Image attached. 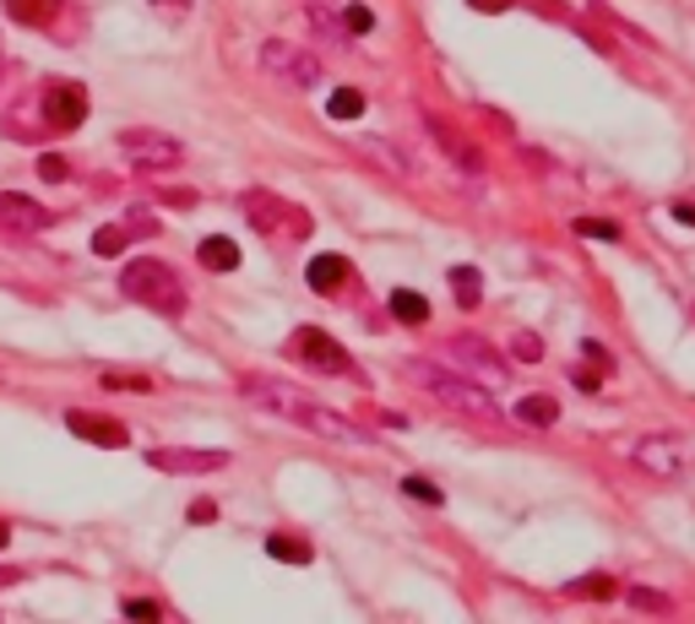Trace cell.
Returning <instances> with one entry per match:
<instances>
[{
    "label": "cell",
    "mask_w": 695,
    "mask_h": 624,
    "mask_svg": "<svg viewBox=\"0 0 695 624\" xmlns=\"http://www.w3.org/2000/svg\"><path fill=\"white\" fill-rule=\"evenodd\" d=\"M87 120V87L82 82H50L44 87V125L50 130H76Z\"/></svg>",
    "instance_id": "obj_10"
},
{
    "label": "cell",
    "mask_w": 695,
    "mask_h": 624,
    "mask_svg": "<svg viewBox=\"0 0 695 624\" xmlns=\"http://www.w3.org/2000/svg\"><path fill=\"white\" fill-rule=\"evenodd\" d=\"M424 125H430V136L441 141V152L456 163V169H467V174H478V169H484V152H478V147H473V141H467V136H462L451 120H441V115H430V109H424Z\"/></svg>",
    "instance_id": "obj_11"
},
{
    "label": "cell",
    "mask_w": 695,
    "mask_h": 624,
    "mask_svg": "<svg viewBox=\"0 0 695 624\" xmlns=\"http://www.w3.org/2000/svg\"><path fill=\"white\" fill-rule=\"evenodd\" d=\"M120 288H126V299L147 305V310L186 315V283H180V272H175V266H164V261H152V255L130 261L126 272H120Z\"/></svg>",
    "instance_id": "obj_3"
},
{
    "label": "cell",
    "mask_w": 695,
    "mask_h": 624,
    "mask_svg": "<svg viewBox=\"0 0 695 624\" xmlns=\"http://www.w3.org/2000/svg\"><path fill=\"white\" fill-rule=\"evenodd\" d=\"M451 294H456V305H462V310H473V305H478V294H484L478 272H473V266H451Z\"/></svg>",
    "instance_id": "obj_21"
},
{
    "label": "cell",
    "mask_w": 695,
    "mask_h": 624,
    "mask_svg": "<svg viewBox=\"0 0 695 624\" xmlns=\"http://www.w3.org/2000/svg\"><path fill=\"white\" fill-rule=\"evenodd\" d=\"M212 516H218L212 499H196V505H190V521H212Z\"/></svg>",
    "instance_id": "obj_32"
},
{
    "label": "cell",
    "mask_w": 695,
    "mask_h": 624,
    "mask_svg": "<svg viewBox=\"0 0 695 624\" xmlns=\"http://www.w3.org/2000/svg\"><path fill=\"white\" fill-rule=\"evenodd\" d=\"M266 554L283 564H310L316 560V549H310V538H294V532H272L266 538Z\"/></svg>",
    "instance_id": "obj_17"
},
{
    "label": "cell",
    "mask_w": 695,
    "mask_h": 624,
    "mask_svg": "<svg viewBox=\"0 0 695 624\" xmlns=\"http://www.w3.org/2000/svg\"><path fill=\"white\" fill-rule=\"evenodd\" d=\"M576 234H581V240H609V245L620 240V229H614V223H598V218H581Z\"/></svg>",
    "instance_id": "obj_27"
},
{
    "label": "cell",
    "mask_w": 695,
    "mask_h": 624,
    "mask_svg": "<svg viewBox=\"0 0 695 624\" xmlns=\"http://www.w3.org/2000/svg\"><path fill=\"white\" fill-rule=\"evenodd\" d=\"M147 462L158 467V473H223L229 467V451H212V445H158V451H147Z\"/></svg>",
    "instance_id": "obj_7"
},
{
    "label": "cell",
    "mask_w": 695,
    "mask_h": 624,
    "mask_svg": "<svg viewBox=\"0 0 695 624\" xmlns=\"http://www.w3.org/2000/svg\"><path fill=\"white\" fill-rule=\"evenodd\" d=\"M408 380H413L419 391H430L435 402H445L451 413H462V419L501 424V408H495V396H489L478 380H462V374L441 370V364H430V359H408Z\"/></svg>",
    "instance_id": "obj_2"
},
{
    "label": "cell",
    "mask_w": 695,
    "mask_h": 624,
    "mask_svg": "<svg viewBox=\"0 0 695 624\" xmlns=\"http://www.w3.org/2000/svg\"><path fill=\"white\" fill-rule=\"evenodd\" d=\"M288 353H294L305 370H316V374H348V370H354L348 348H343V342H331L320 326H299V331L288 337Z\"/></svg>",
    "instance_id": "obj_6"
},
{
    "label": "cell",
    "mask_w": 695,
    "mask_h": 624,
    "mask_svg": "<svg viewBox=\"0 0 695 624\" xmlns=\"http://www.w3.org/2000/svg\"><path fill=\"white\" fill-rule=\"evenodd\" d=\"M391 315H397L402 326H424V320H430V305H424V294L397 288V294H391Z\"/></svg>",
    "instance_id": "obj_20"
},
{
    "label": "cell",
    "mask_w": 695,
    "mask_h": 624,
    "mask_svg": "<svg viewBox=\"0 0 695 624\" xmlns=\"http://www.w3.org/2000/svg\"><path fill=\"white\" fill-rule=\"evenodd\" d=\"M337 17H343V33H370V28H376V11H370L365 0H348Z\"/></svg>",
    "instance_id": "obj_24"
},
{
    "label": "cell",
    "mask_w": 695,
    "mask_h": 624,
    "mask_svg": "<svg viewBox=\"0 0 695 624\" xmlns=\"http://www.w3.org/2000/svg\"><path fill=\"white\" fill-rule=\"evenodd\" d=\"M451 353H456V359H467L462 370L473 374V380H478V370H484V380H501V374H506L501 353H495L484 337H451Z\"/></svg>",
    "instance_id": "obj_13"
},
{
    "label": "cell",
    "mask_w": 695,
    "mask_h": 624,
    "mask_svg": "<svg viewBox=\"0 0 695 624\" xmlns=\"http://www.w3.org/2000/svg\"><path fill=\"white\" fill-rule=\"evenodd\" d=\"M164 201H169V207H196V195H190V190H164Z\"/></svg>",
    "instance_id": "obj_33"
},
{
    "label": "cell",
    "mask_w": 695,
    "mask_h": 624,
    "mask_svg": "<svg viewBox=\"0 0 695 624\" xmlns=\"http://www.w3.org/2000/svg\"><path fill=\"white\" fill-rule=\"evenodd\" d=\"M516 419H522V424H533V430H555L560 402H555V396H522V402H516Z\"/></svg>",
    "instance_id": "obj_18"
},
{
    "label": "cell",
    "mask_w": 695,
    "mask_h": 624,
    "mask_svg": "<svg viewBox=\"0 0 695 624\" xmlns=\"http://www.w3.org/2000/svg\"><path fill=\"white\" fill-rule=\"evenodd\" d=\"M65 430L71 435H82V440H93V445H126V424L120 419H104V413H71L65 419Z\"/></svg>",
    "instance_id": "obj_14"
},
{
    "label": "cell",
    "mask_w": 695,
    "mask_h": 624,
    "mask_svg": "<svg viewBox=\"0 0 695 624\" xmlns=\"http://www.w3.org/2000/svg\"><path fill=\"white\" fill-rule=\"evenodd\" d=\"M326 115H331V120H359V115H365V93H359V87H337L331 104H326Z\"/></svg>",
    "instance_id": "obj_23"
},
{
    "label": "cell",
    "mask_w": 695,
    "mask_h": 624,
    "mask_svg": "<svg viewBox=\"0 0 695 624\" xmlns=\"http://www.w3.org/2000/svg\"><path fill=\"white\" fill-rule=\"evenodd\" d=\"M510 353H516V359H527V364H533V359H538V353H544V342H538V337H533V331H516V342H510Z\"/></svg>",
    "instance_id": "obj_29"
},
{
    "label": "cell",
    "mask_w": 695,
    "mask_h": 624,
    "mask_svg": "<svg viewBox=\"0 0 695 624\" xmlns=\"http://www.w3.org/2000/svg\"><path fill=\"white\" fill-rule=\"evenodd\" d=\"M120 147H126V158L136 169H175L186 158V147L175 136H164V130H120Z\"/></svg>",
    "instance_id": "obj_8"
},
{
    "label": "cell",
    "mask_w": 695,
    "mask_h": 624,
    "mask_svg": "<svg viewBox=\"0 0 695 624\" xmlns=\"http://www.w3.org/2000/svg\"><path fill=\"white\" fill-rule=\"evenodd\" d=\"M402 495L419 499V505H445L441 484H430V478H402Z\"/></svg>",
    "instance_id": "obj_25"
},
{
    "label": "cell",
    "mask_w": 695,
    "mask_h": 624,
    "mask_svg": "<svg viewBox=\"0 0 695 624\" xmlns=\"http://www.w3.org/2000/svg\"><path fill=\"white\" fill-rule=\"evenodd\" d=\"M261 65L272 71V76H283V82H294V87H316L320 82V61L310 50H299V44H266L261 50Z\"/></svg>",
    "instance_id": "obj_9"
},
{
    "label": "cell",
    "mask_w": 695,
    "mask_h": 624,
    "mask_svg": "<svg viewBox=\"0 0 695 624\" xmlns=\"http://www.w3.org/2000/svg\"><path fill=\"white\" fill-rule=\"evenodd\" d=\"M126 614L130 620H164V609H158V603H152V597H126Z\"/></svg>",
    "instance_id": "obj_28"
},
{
    "label": "cell",
    "mask_w": 695,
    "mask_h": 624,
    "mask_svg": "<svg viewBox=\"0 0 695 624\" xmlns=\"http://www.w3.org/2000/svg\"><path fill=\"white\" fill-rule=\"evenodd\" d=\"M152 6H158V11H169V17H180V11H186L190 0H152Z\"/></svg>",
    "instance_id": "obj_36"
},
{
    "label": "cell",
    "mask_w": 695,
    "mask_h": 624,
    "mask_svg": "<svg viewBox=\"0 0 695 624\" xmlns=\"http://www.w3.org/2000/svg\"><path fill=\"white\" fill-rule=\"evenodd\" d=\"M39 180H50V186L65 180V158H61V152H44V158H39Z\"/></svg>",
    "instance_id": "obj_31"
},
{
    "label": "cell",
    "mask_w": 695,
    "mask_h": 624,
    "mask_svg": "<svg viewBox=\"0 0 695 624\" xmlns=\"http://www.w3.org/2000/svg\"><path fill=\"white\" fill-rule=\"evenodd\" d=\"M305 277H310L316 294H343V288L354 283V266H348V255H316Z\"/></svg>",
    "instance_id": "obj_15"
},
{
    "label": "cell",
    "mask_w": 695,
    "mask_h": 624,
    "mask_svg": "<svg viewBox=\"0 0 695 624\" xmlns=\"http://www.w3.org/2000/svg\"><path fill=\"white\" fill-rule=\"evenodd\" d=\"M6 11H11V22H22V28H55L65 0H6Z\"/></svg>",
    "instance_id": "obj_16"
},
{
    "label": "cell",
    "mask_w": 695,
    "mask_h": 624,
    "mask_svg": "<svg viewBox=\"0 0 695 624\" xmlns=\"http://www.w3.org/2000/svg\"><path fill=\"white\" fill-rule=\"evenodd\" d=\"M674 218H680V223H691V229H695V201H674Z\"/></svg>",
    "instance_id": "obj_34"
},
{
    "label": "cell",
    "mask_w": 695,
    "mask_h": 624,
    "mask_svg": "<svg viewBox=\"0 0 695 624\" xmlns=\"http://www.w3.org/2000/svg\"><path fill=\"white\" fill-rule=\"evenodd\" d=\"M473 11H506V6H516V0H467Z\"/></svg>",
    "instance_id": "obj_35"
},
{
    "label": "cell",
    "mask_w": 695,
    "mask_h": 624,
    "mask_svg": "<svg viewBox=\"0 0 695 624\" xmlns=\"http://www.w3.org/2000/svg\"><path fill=\"white\" fill-rule=\"evenodd\" d=\"M240 212L251 218L255 234H272V240H305V234L316 229L310 212L294 207V201H283L277 190H245V195H240Z\"/></svg>",
    "instance_id": "obj_4"
},
{
    "label": "cell",
    "mask_w": 695,
    "mask_h": 624,
    "mask_svg": "<svg viewBox=\"0 0 695 624\" xmlns=\"http://www.w3.org/2000/svg\"><path fill=\"white\" fill-rule=\"evenodd\" d=\"M566 592H570V597H620V581H614V575H603V570H592V575L570 581Z\"/></svg>",
    "instance_id": "obj_22"
},
{
    "label": "cell",
    "mask_w": 695,
    "mask_h": 624,
    "mask_svg": "<svg viewBox=\"0 0 695 624\" xmlns=\"http://www.w3.org/2000/svg\"><path fill=\"white\" fill-rule=\"evenodd\" d=\"M201 266L207 272H234L240 266V245L234 240H201Z\"/></svg>",
    "instance_id": "obj_19"
},
{
    "label": "cell",
    "mask_w": 695,
    "mask_h": 624,
    "mask_svg": "<svg viewBox=\"0 0 695 624\" xmlns=\"http://www.w3.org/2000/svg\"><path fill=\"white\" fill-rule=\"evenodd\" d=\"M631 603H635V609H652V614H668V609H674L663 592H646V586H641V592H631Z\"/></svg>",
    "instance_id": "obj_30"
},
{
    "label": "cell",
    "mask_w": 695,
    "mask_h": 624,
    "mask_svg": "<svg viewBox=\"0 0 695 624\" xmlns=\"http://www.w3.org/2000/svg\"><path fill=\"white\" fill-rule=\"evenodd\" d=\"M6 543H11V527H6V521H0V549H6Z\"/></svg>",
    "instance_id": "obj_37"
},
{
    "label": "cell",
    "mask_w": 695,
    "mask_h": 624,
    "mask_svg": "<svg viewBox=\"0 0 695 624\" xmlns=\"http://www.w3.org/2000/svg\"><path fill=\"white\" fill-rule=\"evenodd\" d=\"M631 456H635V467H646L652 478H680V473H691L695 440L691 435H674V430H663V435L635 440Z\"/></svg>",
    "instance_id": "obj_5"
},
{
    "label": "cell",
    "mask_w": 695,
    "mask_h": 624,
    "mask_svg": "<svg viewBox=\"0 0 695 624\" xmlns=\"http://www.w3.org/2000/svg\"><path fill=\"white\" fill-rule=\"evenodd\" d=\"M130 240H136L130 229H98V234H93V250H98V255H120Z\"/></svg>",
    "instance_id": "obj_26"
},
{
    "label": "cell",
    "mask_w": 695,
    "mask_h": 624,
    "mask_svg": "<svg viewBox=\"0 0 695 624\" xmlns=\"http://www.w3.org/2000/svg\"><path fill=\"white\" fill-rule=\"evenodd\" d=\"M0 223H6V229H17V234H39V229H50V223H55V212H50V207H39L33 195H11V190H6V195H0Z\"/></svg>",
    "instance_id": "obj_12"
},
{
    "label": "cell",
    "mask_w": 695,
    "mask_h": 624,
    "mask_svg": "<svg viewBox=\"0 0 695 624\" xmlns=\"http://www.w3.org/2000/svg\"><path fill=\"white\" fill-rule=\"evenodd\" d=\"M240 391L251 396L261 413H277V419H288V424H299V430H316V435H326V440H348V445H370V430H359L354 419L331 413L326 402H316L310 391H299V385H288V380L240 374Z\"/></svg>",
    "instance_id": "obj_1"
}]
</instances>
